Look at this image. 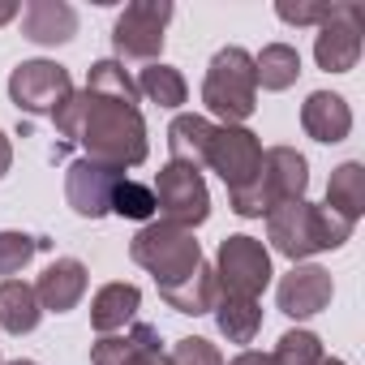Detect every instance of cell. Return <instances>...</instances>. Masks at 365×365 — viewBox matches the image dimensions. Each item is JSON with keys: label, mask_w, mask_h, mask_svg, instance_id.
I'll use <instances>...</instances> for the list:
<instances>
[{"label": "cell", "mask_w": 365, "mask_h": 365, "mask_svg": "<svg viewBox=\"0 0 365 365\" xmlns=\"http://www.w3.org/2000/svg\"><path fill=\"white\" fill-rule=\"evenodd\" d=\"M112 215L150 224V215H155V190L142 185V180H129V176H125L120 185H116V194H112Z\"/></svg>", "instance_id": "cell-27"}, {"label": "cell", "mask_w": 365, "mask_h": 365, "mask_svg": "<svg viewBox=\"0 0 365 365\" xmlns=\"http://www.w3.org/2000/svg\"><path fill=\"white\" fill-rule=\"evenodd\" d=\"M18 14H22V9L14 5V0H0V26H5V22H14Z\"/></svg>", "instance_id": "cell-34"}, {"label": "cell", "mask_w": 365, "mask_h": 365, "mask_svg": "<svg viewBox=\"0 0 365 365\" xmlns=\"http://www.w3.org/2000/svg\"><path fill=\"white\" fill-rule=\"evenodd\" d=\"M172 365H224V352L202 339V335H185V339H176V348L168 352Z\"/></svg>", "instance_id": "cell-30"}, {"label": "cell", "mask_w": 365, "mask_h": 365, "mask_svg": "<svg viewBox=\"0 0 365 365\" xmlns=\"http://www.w3.org/2000/svg\"><path fill=\"white\" fill-rule=\"evenodd\" d=\"M0 365H5V361H0Z\"/></svg>", "instance_id": "cell-38"}, {"label": "cell", "mask_w": 365, "mask_h": 365, "mask_svg": "<svg viewBox=\"0 0 365 365\" xmlns=\"http://www.w3.org/2000/svg\"><path fill=\"white\" fill-rule=\"evenodd\" d=\"M211 138H215V125L207 116H176L168 125V150H172V163H190V168H207V150H211Z\"/></svg>", "instance_id": "cell-19"}, {"label": "cell", "mask_w": 365, "mask_h": 365, "mask_svg": "<svg viewBox=\"0 0 365 365\" xmlns=\"http://www.w3.org/2000/svg\"><path fill=\"white\" fill-rule=\"evenodd\" d=\"M155 211L163 215V224L176 228H198L211 215V194H207V180L198 168L190 163H168L155 180Z\"/></svg>", "instance_id": "cell-8"}, {"label": "cell", "mask_w": 365, "mask_h": 365, "mask_svg": "<svg viewBox=\"0 0 365 365\" xmlns=\"http://www.w3.org/2000/svg\"><path fill=\"white\" fill-rule=\"evenodd\" d=\"M352 228L356 224H348L335 211L314 207L305 198L284 202V207H275L267 215V241H271L275 254L292 258V267L305 262V258H314V254H322V250H339L352 237Z\"/></svg>", "instance_id": "cell-2"}, {"label": "cell", "mask_w": 365, "mask_h": 365, "mask_svg": "<svg viewBox=\"0 0 365 365\" xmlns=\"http://www.w3.org/2000/svg\"><path fill=\"white\" fill-rule=\"evenodd\" d=\"M207 168L228 185V194L254 185L258 168H262L258 133L245 129V125H215V138H211V150H207Z\"/></svg>", "instance_id": "cell-10"}, {"label": "cell", "mask_w": 365, "mask_h": 365, "mask_svg": "<svg viewBox=\"0 0 365 365\" xmlns=\"http://www.w3.org/2000/svg\"><path fill=\"white\" fill-rule=\"evenodd\" d=\"M305 185H309V163H305V155L297 146H271V150H262L258 180H254V185H245V190H237V194H228V198H232V211L241 220H262L275 207L305 198Z\"/></svg>", "instance_id": "cell-3"}, {"label": "cell", "mask_w": 365, "mask_h": 365, "mask_svg": "<svg viewBox=\"0 0 365 365\" xmlns=\"http://www.w3.org/2000/svg\"><path fill=\"white\" fill-rule=\"evenodd\" d=\"M232 365H275V356H271V352H254V348H245L241 356H232Z\"/></svg>", "instance_id": "cell-32"}, {"label": "cell", "mask_w": 365, "mask_h": 365, "mask_svg": "<svg viewBox=\"0 0 365 365\" xmlns=\"http://www.w3.org/2000/svg\"><path fill=\"white\" fill-rule=\"evenodd\" d=\"M138 305H142L138 284H120V279L116 284H103L95 292V301H91V327L99 335H116V331H125L133 322Z\"/></svg>", "instance_id": "cell-18"}, {"label": "cell", "mask_w": 365, "mask_h": 365, "mask_svg": "<svg viewBox=\"0 0 365 365\" xmlns=\"http://www.w3.org/2000/svg\"><path fill=\"white\" fill-rule=\"evenodd\" d=\"M301 125H305V133H309L314 142L335 146V142H344V138L352 133V108H348V99L335 95V91H314V95L301 103Z\"/></svg>", "instance_id": "cell-14"}, {"label": "cell", "mask_w": 365, "mask_h": 365, "mask_svg": "<svg viewBox=\"0 0 365 365\" xmlns=\"http://www.w3.org/2000/svg\"><path fill=\"white\" fill-rule=\"evenodd\" d=\"M275 365H318L322 361V339L314 331H284L279 344H275Z\"/></svg>", "instance_id": "cell-28"}, {"label": "cell", "mask_w": 365, "mask_h": 365, "mask_svg": "<svg viewBox=\"0 0 365 365\" xmlns=\"http://www.w3.org/2000/svg\"><path fill=\"white\" fill-rule=\"evenodd\" d=\"M22 35L39 48L69 43L78 35V9L65 5V0H31L22 9Z\"/></svg>", "instance_id": "cell-15"}, {"label": "cell", "mask_w": 365, "mask_h": 365, "mask_svg": "<svg viewBox=\"0 0 365 365\" xmlns=\"http://www.w3.org/2000/svg\"><path fill=\"white\" fill-rule=\"evenodd\" d=\"M86 91H91V95H103V99L138 103V86H133V78L125 73V65H116V61H95L91 73H86Z\"/></svg>", "instance_id": "cell-26"}, {"label": "cell", "mask_w": 365, "mask_h": 365, "mask_svg": "<svg viewBox=\"0 0 365 365\" xmlns=\"http://www.w3.org/2000/svg\"><path fill=\"white\" fill-rule=\"evenodd\" d=\"M125 180L120 168H108V163H95V159H73L69 172H65V198L73 207V215L82 220H103L112 211V194Z\"/></svg>", "instance_id": "cell-12"}, {"label": "cell", "mask_w": 365, "mask_h": 365, "mask_svg": "<svg viewBox=\"0 0 365 365\" xmlns=\"http://www.w3.org/2000/svg\"><path fill=\"white\" fill-rule=\"evenodd\" d=\"M172 22L168 0H133L112 26V52L116 65H155L163 52V26Z\"/></svg>", "instance_id": "cell-6"}, {"label": "cell", "mask_w": 365, "mask_h": 365, "mask_svg": "<svg viewBox=\"0 0 365 365\" xmlns=\"http://www.w3.org/2000/svg\"><path fill=\"white\" fill-rule=\"evenodd\" d=\"M39 318H43V305L35 297V284H22V279L0 284V327L9 335H31Z\"/></svg>", "instance_id": "cell-21"}, {"label": "cell", "mask_w": 365, "mask_h": 365, "mask_svg": "<svg viewBox=\"0 0 365 365\" xmlns=\"http://www.w3.org/2000/svg\"><path fill=\"white\" fill-rule=\"evenodd\" d=\"M129 258L142 271H150L159 288H172L180 279H190L207 262L202 245H198V237L190 228H176V224H163V220L138 228V237L129 241Z\"/></svg>", "instance_id": "cell-4"}, {"label": "cell", "mask_w": 365, "mask_h": 365, "mask_svg": "<svg viewBox=\"0 0 365 365\" xmlns=\"http://www.w3.org/2000/svg\"><path fill=\"white\" fill-rule=\"evenodd\" d=\"M39 250H48L43 237H31V232H0V275H18Z\"/></svg>", "instance_id": "cell-29"}, {"label": "cell", "mask_w": 365, "mask_h": 365, "mask_svg": "<svg viewBox=\"0 0 365 365\" xmlns=\"http://www.w3.org/2000/svg\"><path fill=\"white\" fill-rule=\"evenodd\" d=\"M322 207L335 211L348 224L361 220V211H365V168L356 159H348V163H339L331 172V180H327V202Z\"/></svg>", "instance_id": "cell-20"}, {"label": "cell", "mask_w": 365, "mask_h": 365, "mask_svg": "<svg viewBox=\"0 0 365 365\" xmlns=\"http://www.w3.org/2000/svg\"><path fill=\"white\" fill-rule=\"evenodd\" d=\"M14 168V146H9V138L5 133H0V176H5Z\"/></svg>", "instance_id": "cell-33"}, {"label": "cell", "mask_w": 365, "mask_h": 365, "mask_svg": "<svg viewBox=\"0 0 365 365\" xmlns=\"http://www.w3.org/2000/svg\"><path fill=\"white\" fill-rule=\"evenodd\" d=\"M159 297L176 309V314H211L215 309V301H220V284H215V267H198L190 279H180V284H172V288H159Z\"/></svg>", "instance_id": "cell-22"}, {"label": "cell", "mask_w": 365, "mask_h": 365, "mask_svg": "<svg viewBox=\"0 0 365 365\" xmlns=\"http://www.w3.org/2000/svg\"><path fill=\"white\" fill-rule=\"evenodd\" d=\"M69 95H73V78L56 61H22L9 73V99L18 103V112L56 116L69 103Z\"/></svg>", "instance_id": "cell-9"}, {"label": "cell", "mask_w": 365, "mask_h": 365, "mask_svg": "<svg viewBox=\"0 0 365 365\" xmlns=\"http://www.w3.org/2000/svg\"><path fill=\"white\" fill-rule=\"evenodd\" d=\"M254 78L262 91H288L297 78H301V56L292 43H267L258 56H254Z\"/></svg>", "instance_id": "cell-23"}, {"label": "cell", "mask_w": 365, "mask_h": 365, "mask_svg": "<svg viewBox=\"0 0 365 365\" xmlns=\"http://www.w3.org/2000/svg\"><path fill=\"white\" fill-rule=\"evenodd\" d=\"M331 297H335V279H331V271H322L314 262H297L275 288V301L288 318H314L331 305Z\"/></svg>", "instance_id": "cell-13"}, {"label": "cell", "mask_w": 365, "mask_h": 365, "mask_svg": "<svg viewBox=\"0 0 365 365\" xmlns=\"http://www.w3.org/2000/svg\"><path fill=\"white\" fill-rule=\"evenodd\" d=\"M318 365H348V361H339V356H322Z\"/></svg>", "instance_id": "cell-36"}, {"label": "cell", "mask_w": 365, "mask_h": 365, "mask_svg": "<svg viewBox=\"0 0 365 365\" xmlns=\"http://www.w3.org/2000/svg\"><path fill=\"white\" fill-rule=\"evenodd\" d=\"M275 14L292 26H322L331 18V5H275Z\"/></svg>", "instance_id": "cell-31"}, {"label": "cell", "mask_w": 365, "mask_h": 365, "mask_svg": "<svg viewBox=\"0 0 365 365\" xmlns=\"http://www.w3.org/2000/svg\"><path fill=\"white\" fill-rule=\"evenodd\" d=\"M133 86H138V95H146V99L159 103V108H180V103L190 99V86H185V78H180V69H172V65H163V61L146 65V69L133 78Z\"/></svg>", "instance_id": "cell-25"}, {"label": "cell", "mask_w": 365, "mask_h": 365, "mask_svg": "<svg viewBox=\"0 0 365 365\" xmlns=\"http://www.w3.org/2000/svg\"><path fill=\"white\" fill-rule=\"evenodd\" d=\"M211 314H215L220 331L228 335V344H254V335H258V327H262L258 301H245V297H224V292H220V301H215Z\"/></svg>", "instance_id": "cell-24"}, {"label": "cell", "mask_w": 365, "mask_h": 365, "mask_svg": "<svg viewBox=\"0 0 365 365\" xmlns=\"http://www.w3.org/2000/svg\"><path fill=\"white\" fill-rule=\"evenodd\" d=\"M35 297H39L43 309H52V314H69V309L86 297V267H82L78 258H56V262L39 275Z\"/></svg>", "instance_id": "cell-16"}, {"label": "cell", "mask_w": 365, "mask_h": 365, "mask_svg": "<svg viewBox=\"0 0 365 365\" xmlns=\"http://www.w3.org/2000/svg\"><path fill=\"white\" fill-rule=\"evenodd\" d=\"M61 142L56 150L82 146V159L108 163V168H138L146 159V120L138 103L125 99H103L91 91H73L69 103L52 116Z\"/></svg>", "instance_id": "cell-1"}, {"label": "cell", "mask_w": 365, "mask_h": 365, "mask_svg": "<svg viewBox=\"0 0 365 365\" xmlns=\"http://www.w3.org/2000/svg\"><path fill=\"white\" fill-rule=\"evenodd\" d=\"M9 365H39V361H9Z\"/></svg>", "instance_id": "cell-37"}, {"label": "cell", "mask_w": 365, "mask_h": 365, "mask_svg": "<svg viewBox=\"0 0 365 365\" xmlns=\"http://www.w3.org/2000/svg\"><path fill=\"white\" fill-rule=\"evenodd\" d=\"M163 339L150 322H138L120 335H99L91 348V365H142L150 352H159Z\"/></svg>", "instance_id": "cell-17"}, {"label": "cell", "mask_w": 365, "mask_h": 365, "mask_svg": "<svg viewBox=\"0 0 365 365\" xmlns=\"http://www.w3.org/2000/svg\"><path fill=\"white\" fill-rule=\"evenodd\" d=\"M202 103L211 116L224 125H241L258 108V78H254V56L245 48H220L207 78H202Z\"/></svg>", "instance_id": "cell-5"}, {"label": "cell", "mask_w": 365, "mask_h": 365, "mask_svg": "<svg viewBox=\"0 0 365 365\" xmlns=\"http://www.w3.org/2000/svg\"><path fill=\"white\" fill-rule=\"evenodd\" d=\"M271 250L258 237H224L220 254H215V284L224 297H245L258 301L262 288L271 284Z\"/></svg>", "instance_id": "cell-7"}, {"label": "cell", "mask_w": 365, "mask_h": 365, "mask_svg": "<svg viewBox=\"0 0 365 365\" xmlns=\"http://www.w3.org/2000/svg\"><path fill=\"white\" fill-rule=\"evenodd\" d=\"M361 22L365 14L356 5H331V18L318 26L314 39V61L327 73H348L361 61Z\"/></svg>", "instance_id": "cell-11"}, {"label": "cell", "mask_w": 365, "mask_h": 365, "mask_svg": "<svg viewBox=\"0 0 365 365\" xmlns=\"http://www.w3.org/2000/svg\"><path fill=\"white\" fill-rule=\"evenodd\" d=\"M142 365H172V356H168V352H163V348H159V352H150V356H146V361H142Z\"/></svg>", "instance_id": "cell-35"}]
</instances>
